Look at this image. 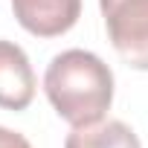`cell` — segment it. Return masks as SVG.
Wrapping results in <instances>:
<instances>
[{
    "instance_id": "obj_6",
    "label": "cell",
    "mask_w": 148,
    "mask_h": 148,
    "mask_svg": "<svg viewBox=\"0 0 148 148\" xmlns=\"http://www.w3.org/2000/svg\"><path fill=\"white\" fill-rule=\"evenodd\" d=\"M0 148H32V145H29V139H26L23 134L0 125Z\"/></svg>"
},
{
    "instance_id": "obj_2",
    "label": "cell",
    "mask_w": 148,
    "mask_h": 148,
    "mask_svg": "<svg viewBox=\"0 0 148 148\" xmlns=\"http://www.w3.org/2000/svg\"><path fill=\"white\" fill-rule=\"evenodd\" d=\"M99 9L116 55L134 70H148V0H99Z\"/></svg>"
},
{
    "instance_id": "obj_3",
    "label": "cell",
    "mask_w": 148,
    "mask_h": 148,
    "mask_svg": "<svg viewBox=\"0 0 148 148\" xmlns=\"http://www.w3.org/2000/svg\"><path fill=\"white\" fill-rule=\"evenodd\" d=\"M18 23L35 38H58L82 18V0H12Z\"/></svg>"
},
{
    "instance_id": "obj_5",
    "label": "cell",
    "mask_w": 148,
    "mask_h": 148,
    "mask_svg": "<svg viewBox=\"0 0 148 148\" xmlns=\"http://www.w3.org/2000/svg\"><path fill=\"white\" fill-rule=\"evenodd\" d=\"M64 148H142V145L134 128L125 125L122 119H108V122L99 119L93 125L73 128L64 139Z\"/></svg>"
},
{
    "instance_id": "obj_4",
    "label": "cell",
    "mask_w": 148,
    "mask_h": 148,
    "mask_svg": "<svg viewBox=\"0 0 148 148\" xmlns=\"http://www.w3.org/2000/svg\"><path fill=\"white\" fill-rule=\"evenodd\" d=\"M35 99V73L15 41H0V108L23 110Z\"/></svg>"
},
{
    "instance_id": "obj_1",
    "label": "cell",
    "mask_w": 148,
    "mask_h": 148,
    "mask_svg": "<svg viewBox=\"0 0 148 148\" xmlns=\"http://www.w3.org/2000/svg\"><path fill=\"white\" fill-rule=\"evenodd\" d=\"M44 93L55 113L73 128L93 125L113 102V73L96 52L64 49L44 73Z\"/></svg>"
}]
</instances>
